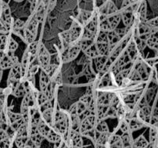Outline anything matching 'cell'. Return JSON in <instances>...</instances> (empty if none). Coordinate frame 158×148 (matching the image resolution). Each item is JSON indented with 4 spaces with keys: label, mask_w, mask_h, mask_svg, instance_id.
<instances>
[{
    "label": "cell",
    "mask_w": 158,
    "mask_h": 148,
    "mask_svg": "<svg viewBox=\"0 0 158 148\" xmlns=\"http://www.w3.org/2000/svg\"><path fill=\"white\" fill-rule=\"evenodd\" d=\"M52 128L60 134L62 137L66 136L68 134L69 126V116L63 111H56L54 112L53 120L52 125Z\"/></svg>",
    "instance_id": "1"
},
{
    "label": "cell",
    "mask_w": 158,
    "mask_h": 148,
    "mask_svg": "<svg viewBox=\"0 0 158 148\" xmlns=\"http://www.w3.org/2000/svg\"><path fill=\"white\" fill-rule=\"evenodd\" d=\"M37 129L43 138L50 143L59 144L62 142V136L56 132L50 125L47 124L41 118L37 123Z\"/></svg>",
    "instance_id": "2"
},
{
    "label": "cell",
    "mask_w": 158,
    "mask_h": 148,
    "mask_svg": "<svg viewBox=\"0 0 158 148\" xmlns=\"http://www.w3.org/2000/svg\"><path fill=\"white\" fill-rule=\"evenodd\" d=\"M39 24L40 23L32 15H31L30 18H28L27 21L25 22L22 39H24V41L27 44L32 43L35 39V36L38 32Z\"/></svg>",
    "instance_id": "3"
},
{
    "label": "cell",
    "mask_w": 158,
    "mask_h": 148,
    "mask_svg": "<svg viewBox=\"0 0 158 148\" xmlns=\"http://www.w3.org/2000/svg\"><path fill=\"white\" fill-rule=\"evenodd\" d=\"M54 85L55 83L51 80L47 73L43 69H41L40 76V91L44 93L51 101L54 97V92H55Z\"/></svg>",
    "instance_id": "4"
},
{
    "label": "cell",
    "mask_w": 158,
    "mask_h": 148,
    "mask_svg": "<svg viewBox=\"0 0 158 148\" xmlns=\"http://www.w3.org/2000/svg\"><path fill=\"white\" fill-rule=\"evenodd\" d=\"M134 6L131 0H124L122 4L121 11V20L123 21V25L126 27H130L134 21Z\"/></svg>",
    "instance_id": "5"
},
{
    "label": "cell",
    "mask_w": 158,
    "mask_h": 148,
    "mask_svg": "<svg viewBox=\"0 0 158 148\" xmlns=\"http://www.w3.org/2000/svg\"><path fill=\"white\" fill-rule=\"evenodd\" d=\"M98 121L99 119L97 118V116L94 114H89L80 122L79 133L81 135H91L94 137L95 126Z\"/></svg>",
    "instance_id": "6"
},
{
    "label": "cell",
    "mask_w": 158,
    "mask_h": 148,
    "mask_svg": "<svg viewBox=\"0 0 158 148\" xmlns=\"http://www.w3.org/2000/svg\"><path fill=\"white\" fill-rule=\"evenodd\" d=\"M80 49L86 56L91 59H94L99 55L96 47L95 38L89 39H80L78 42Z\"/></svg>",
    "instance_id": "7"
},
{
    "label": "cell",
    "mask_w": 158,
    "mask_h": 148,
    "mask_svg": "<svg viewBox=\"0 0 158 148\" xmlns=\"http://www.w3.org/2000/svg\"><path fill=\"white\" fill-rule=\"evenodd\" d=\"M18 46L17 42L9 34H0V50L3 52H15Z\"/></svg>",
    "instance_id": "8"
},
{
    "label": "cell",
    "mask_w": 158,
    "mask_h": 148,
    "mask_svg": "<svg viewBox=\"0 0 158 148\" xmlns=\"http://www.w3.org/2000/svg\"><path fill=\"white\" fill-rule=\"evenodd\" d=\"M69 116H77L80 117V120H83L87 116L91 114L88 110L87 105L80 100L70 106L69 109Z\"/></svg>",
    "instance_id": "9"
},
{
    "label": "cell",
    "mask_w": 158,
    "mask_h": 148,
    "mask_svg": "<svg viewBox=\"0 0 158 148\" xmlns=\"http://www.w3.org/2000/svg\"><path fill=\"white\" fill-rule=\"evenodd\" d=\"M37 63L41 69H46L50 64V54L43 44L39 46L38 52L36 54Z\"/></svg>",
    "instance_id": "10"
},
{
    "label": "cell",
    "mask_w": 158,
    "mask_h": 148,
    "mask_svg": "<svg viewBox=\"0 0 158 148\" xmlns=\"http://www.w3.org/2000/svg\"><path fill=\"white\" fill-rule=\"evenodd\" d=\"M80 51H81V49H80L78 43L67 45L66 48L63 50V53H62V61L63 63H69V62L75 60L80 52Z\"/></svg>",
    "instance_id": "11"
},
{
    "label": "cell",
    "mask_w": 158,
    "mask_h": 148,
    "mask_svg": "<svg viewBox=\"0 0 158 148\" xmlns=\"http://www.w3.org/2000/svg\"><path fill=\"white\" fill-rule=\"evenodd\" d=\"M18 63H19V58L15 55V52H4L2 58L0 59V68L3 70L10 69Z\"/></svg>",
    "instance_id": "12"
},
{
    "label": "cell",
    "mask_w": 158,
    "mask_h": 148,
    "mask_svg": "<svg viewBox=\"0 0 158 148\" xmlns=\"http://www.w3.org/2000/svg\"><path fill=\"white\" fill-rule=\"evenodd\" d=\"M22 78H23V71H22L20 63H18L12 68H10L7 80V86L9 87L15 83L21 81Z\"/></svg>",
    "instance_id": "13"
},
{
    "label": "cell",
    "mask_w": 158,
    "mask_h": 148,
    "mask_svg": "<svg viewBox=\"0 0 158 148\" xmlns=\"http://www.w3.org/2000/svg\"><path fill=\"white\" fill-rule=\"evenodd\" d=\"M68 137V143H70L71 146L73 147H81L83 146V139L82 135L77 130H73L71 129L69 133Z\"/></svg>",
    "instance_id": "14"
},
{
    "label": "cell",
    "mask_w": 158,
    "mask_h": 148,
    "mask_svg": "<svg viewBox=\"0 0 158 148\" xmlns=\"http://www.w3.org/2000/svg\"><path fill=\"white\" fill-rule=\"evenodd\" d=\"M151 29L145 22H139L137 28V37H138L140 39L146 41L151 35Z\"/></svg>",
    "instance_id": "15"
},
{
    "label": "cell",
    "mask_w": 158,
    "mask_h": 148,
    "mask_svg": "<svg viewBox=\"0 0 158 148\" xmlns=\"http://www.w3.org/2000/svg\"><path fill=\"white\" fill-rule=\"evenodd\" d=\"M147 46L154 50H158V30H151V35L146 40Z\"/></svg>",
    "instance_id": "16"
},
{
    "label": "cell",
    "mask_w": 158,
    "mask_h": 148,
    "mask_svg": "<svg viewBox=\"0 0 158 148\" xmlns=\"http://www.w3.org/2000/svg\"><path fill=\"white\" fill-rule=\"evenodd\" d=\"M106 146L110 147H123V143H122L121 136L114 134L110 135L108 141L106 143Z\"/></svg>",
    "instance_id": "17"
},
{
    "label": "cell",
    "mask_w": 158,
    "mask_h": 148,
    "mask_svg": "<svg viewBox=\"0 0 158 148\" xmlns=\"http://www.w3.org/2000/svg\"><path fill=\"white\" fill-rule=\"evenodd\" d=\"M128 120V125H129L130 131H136L141 128L145 127V125L142 121H140L137 117H131Z\"/></svg>",
    "instance_id": "18"
},
{
    "label": "cell",
    "mask_w": 158,
    "mask_h": 148,
    "mask_svg": "<svg viewBox=\"0 0 158 148\" xmlns=\"http://www.w3.org/2000/svg\"><path fill=\"white\" fill-rule=\"evenodd\" d=\"M54 111L53 108H48V109H43L41 112V119L47 124L52 125V120H53Z\"/></svg>",
    "instance_id": "19"
},
{
    "label": "cell",
    "mask_w": 158,
    "mask_h": 148,
    "mask_svg": "<svg viewBox=\"0 0 158 148\" xmlns=\"http://www.w3.org/2000/svg\"><path fill=\"white\" fill-rule=\"evenodd\" d=\"M96 43V47H97V52L99 55L109 56L110 53V45L109 43L106 42H97Z\"/></svg>",
    "instance_id": "20"
},
{
    "label": "cell",
    "mask_w": 158,
    "mask_h": 148,
    "mask_svg": "<svg viewBox=\"0 0 158 148\" xmlns=\"http://www.w3.org/2000/svg\"><path fill=\"white\" fill-rule=\"evenodd\" d=\"M109 56H103L98 55L97 57L94 58V64H95L97 69L98 71H100L103 68V66L107 63Z\"/></svg>",
    "instance_id": "21"
},
{
    "label": "cell",
    "mask_w": 158,
    "mask_h": 148,
    "mask_svg": "<svg viewBox=\"0 0 158 148\" xmlns=\"http://www.w3.org/2000/svg\"><path fill=\"white\" fill-rule=\"evenodd\" d=\"M28 140H29V135H28V134H20V135H15L13 142L15 143V146L17 147L23 148L25 147V145H26Z\"/></svg>",
    "instance_id": "22"
},
{
    "label": "cell",
    "mask_w": 158,
    "mask_h": 148,
    "mask_svg": "<svg viewBox=\"0 0 158 148\" xmlns=\"http://www.w3.org/2000/svg\"><path fill=\"white\" fill-rule=\"evenodd\" d=\"M137 16L139 22H146L147 20V5L145 2H143L140 5L138 11H137Z\"/></svg>",
    "instance_id": "23"
},
{
    "label": "cell",
    "mask_w": 158,
    "mask_h": 148,
    "mask_svg": "<svg viewBox=\"0 0 158 148\" xmlns=\"http://www.w3.org/2000/svg\"><path fill=\"white\" fill-rule=\"evenodd\" d=\"M148 146H149V142L142 135L136 138L133 143V147H148Z\"/></svg>",
    "instance_id": "24"
},
{
    "label": "cell",
    "mask_w": 158,
    "mask_h": 148,
    "mask_svg": "<svg viewBox=\"0 0 158 148\" xmlns=\"http://www.w3.org/2000/svg\"><path fill=\"white\" fill-rule=\"evenodd\" d=\"M121 140L123 147H133L134 140L132 139L130 133H124L121 137Z\"/></svg>",
    "instance_id": "25"
},
{
    "label": "cell",
    "mask_w": 158,
    "mask_h": 148,
    "mask_svg": "<svg viewBox=\"0 0 158 148\" xmlns=\"http://www.w3.org/2000/svg\"><path fill=\"white\" fill-rule=\"evenodd\" d=\"M95 130L100 133L110 132L108 125L106 124V123L103 120H99L98 123H97V125L95 126Z\"/></svg>",
    "instance_id": "26"
},
{
    "label": "cell",
    "mask_w": 158,
    "mask_h": 148,
    "mask_svg": "<svg viewBox=\"0 0 158 148\" xmlns=\"http://www.w3.org/2000/svg\"><path fill=\"white\" fill-rule=\"evenodd\" d=\"M145 23L151 30H158V17L151 18L150 20H146Z\"/></svg>",
    "instance_id": "27"
},
{
    "label": "cell",
    "mask_w": 158,
    "mask_h": 148,
    "mask_svg": "<svg viewBox=\"0 0 158 148\" xmlns=\"http://www.w3.org/2000/svg\"><path fill=\"white\" fill-rule=\"evenodd\" d=\"M120 130H121V132H123V134L124 133H131L129 129V125H128V120L126 119H122L120 120Z\"/></svg>",
    "instance_id": "28"
},
{
    "label": "cell",
    "mask_w": 158,
    "mask_h": 148,
    "mask_svg": "<svg viewBox=\"0 0 158 148\" xmlns=\"http://www.w3.org/2000/svg\"><path fill=\"white\" fill-rule=\"evenodd\" d=\"M14 1H15V2H21V1H23V0H14Z\"/></svg>",
    "instance_id": "29"
}]
</instances>
